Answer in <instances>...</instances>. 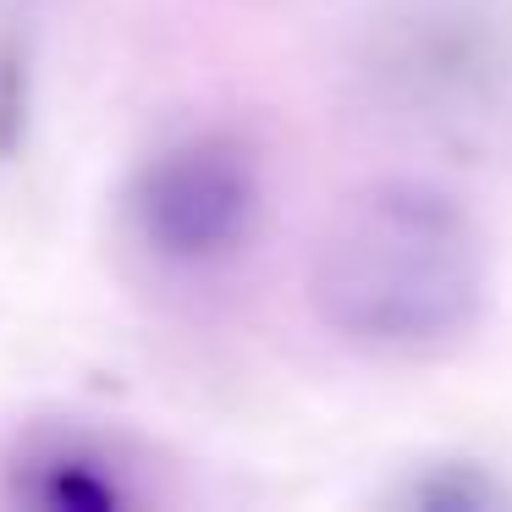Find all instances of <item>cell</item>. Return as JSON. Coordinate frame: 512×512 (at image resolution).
I'll return each mask as SVG.
<instances>
[{
	"instance_id": "cell-1",
	"label": "cell",
	"mask_w": 512,
	"mask_h": 512,
	"mask_svg": "<svg viewBox=\"0 0 512 512\" xmlns=\"http://www.w3.org/2000/svg\"><path fill=\"white\" fill-rule=\"evenodd\" d=\"M490 254L446 188L380 177L353 188L309 254V303L342 347L369 358H441L485 314Z\"/></svg>"
},
{
	"instance_id": "cell-2",
	"label": "cell",
	"mask_w": 512,
	"mask_h": 512,
	"mask_svg": "<svg viewBox=\"0 0 512 512\" xmlns=\"http://www.w3.org/2000/svg\"><path fill=\"white\" fill-rule=\"evenodd\" d=\"M265 215V160L232 127H199L160 144L127 177L122 226L160 270L204 276L254 243Z\"/></svg>"
},
{
	"instance_id": "cell-3",
	"label": "cell",
	"mask_w": 512,
	"mask_h": 512,
	"mask_svg": "<svg viewBox=\"0 0 512 512\" xmlns=\"http://www.w3.org/2000/svg\"><path fill=\"white\" fill-rule=\"evenodd\" d=\"M6 496L39 512H116L144 501L133 463L83 430H34L6 463Z\"/></svg>"
}]
</instances>
